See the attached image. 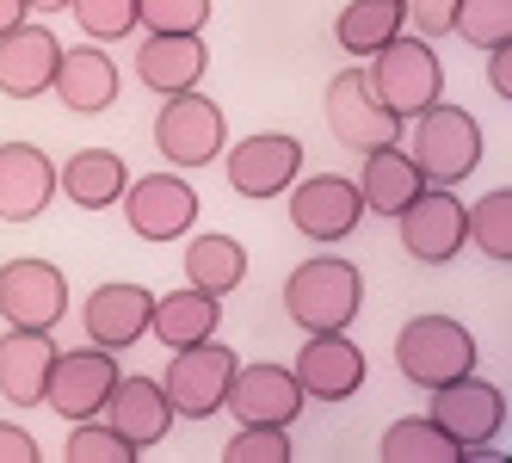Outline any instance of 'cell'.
Segmentation results:
<instances>
[{
    "label": "cell",
    "mask_w": 512,
    "mask_h": 463,
    "mask_svg": "<svg viewBox=\"0 0 512 463\" xmlns=\"http://www.w3.org/2000/svg\"><path fill=\"white\" fill-rule=\"evenodd\" d=\"M408 155L414 167L426 173L432 186H463L475 167H482V124H475V112H463V105H445V99H432L426 112L408 118Z\"/></svg>",
    "instance_id": "6da1fadb"
},
{
    "label": "cell",
    "mask_w": 512,
    "mask_h": 463,
    "mask_svg": "<svg viewBox=\"0 0 512 463\" xmlns=\"http://www.w3.org/2000/svg\"><path fill=\"white\" fill-rule=\"evenodd\" d=\"M371 68H364V81H371V93H377V105L389 118H401L408 124L414 112H426L432 99H445V68H438V50H432V38H395L377 50V56H364Z\"/></svg>",
    "instance_id": "7a4b0ae2"
},
{
    "label": "cell",
    "mask_w": 512,
    "mask_h": 463,
    "mask_svg": "<svg viewBox=\"0 0 512 463\" xmlns=\"http://www.w3.org/2000/svg\"><path fill=\"white\" fill-rule=\"evenodd\" d=\"M364 309V272L352 260H303L284 278V315L303 334H327V328H352V315Z\"/></svg>",
    "instance_id": "3957f363"
},
{
    "label": "cell",
    "mask_w": 512,
    "mask_h": 463,
    "mask_svg": "<svg viewBox=\"0 0 512 463\" xmlns=\"http://www.w3.org/2000/svg\"><path fill=\"white\" fill-rule=\"evenodd\" d=\"M235 352L223 340H192V346H173V359L161 371V396L173 408V420H210V414H223V396H229V383H235Z\"/></svg>",
    "instance_id": "277c9868"
},
{
    "label": "cell",
    "mask_w": 512,
    "mask_h": 463,
    "mask_svg": "<svg viewBox=\"0 0 512 463\" xmlns=\"http://www.w3.org/2000/svg\"><path fill=\"white\" fill-rule=\"evenodd\" d=\"M395 371L414 389H438L463 371H475V334L451 315H414L408 328L395 334Z\"/></svg>",
    "instance_id": "5b68a950"
},
{
    "label": "cell",
    "mask_w": 512,
    "mask_h": 463,
    "mask_svg": "<svg viewBox=\"0 0 512 463\" xmlns=\"http://www.w3.org/2000/svg\"><path fill=\"white\" fill-rule=\"evenodd\" d=\"M401 223V247H408V260L420 266H451L463 247H469V217H463V198L457 186H420L408 204L395 210Z\"/></svg>",
    "instance_id": "8992f818"
},
{
    "label": "cell",
    "mask_w": 512,
    "mask_h": 463,
    "mask_svg": "<svg viewBox=\"0 0 512 463\" xmlns=\"http://www.w3.org/2000/svg\"><path fill=\"white\" fill-rule=\"evenodd\" d=\"M155 149L186 173V167H210L216 155L229 149V118H223V105L204 99L198 87L192 93H173L161 105V118H155Z\"/></svg>",
    "instance_id": "52a82bcc"
},
{
    "label": "cell",
    "mask_w": 512,
    "mask_h": 463,
    "mask_svg": "<svg viewBox=\"0 0 512 463\" xmlns=\"http://www.w3.org/2000/svg\"><path fill=\"white\" fill-rule=\"evenodd\" d=\"M284 192H290V229L309 235V241H321V247L358 235V223H364L358 180H346V173H309V180L297 173Z\"/></svg>",
    "instance_id": "ba28073f"
},
{
    "label": "cell",
    "mask_w": 512,
    "mask_h": 463,
    "mask_svg": "<svg viewBox=\"0 0 512 463\" xmlns=\"http://www.w3.org/2000/svg\"><path fill=\"white\" fill-rule=\"evenodd\" d=\"M124 223L136 241H179L198 229V192L186 186V173H142L124 186Z\"/></svg>",
    "instance_id": "9c48e42d"
},
{
    "label": "cell",
    "mask_w": 512,
    "mask_h": 463,
    "mask_svg": "<svg viewBox=\"0 0 512 463\" xmlns=\"http://www.w3.org/2000/svg\"><path fill=\"white\" fill-rule=\"evenodd\" d=\"M290 371H297V383H303V402H352L358 389L371 383V359H364V346L346 328L309 334Z\"/></svg>",
    "instance_id": "30bf717a"
},
{
    "label": "cell",
    "mask_w": 512,
    "mask_h": 463,
    "mask_svg": "<svg viewBox=\"0 0 512 463\" xmlns=\"http://www.w3.org/2000/svg\"><path fill=\"white\" fill-rule=\"evenodd\" d=\"M68 272L56 260H7L0 266V322L7 328H62Z\"/></svg>",
    "instance_id": "8fae6325"
},
{
    "label": "cell",
    "mask_w": 512,
    "mask_h": 463,
    "mask_svg": "<svg viewBox=\"0 0 512 463\" xmlns=\"http://www.w3.org/2000/svg\"><path fill=\"white\" fill-rule=\"evenodd\" d=\"M426 396H432V420L457 439V451H482V445L500 439V426H506V396H500V383H482L475 371H463V377H451V383L426 389Z\"/></svg>",
    "instance_id": "7c38bea8"
},
{
    "label": "cell",
    "mask_w": 512,
    "mask_h": 463,
    "mask_svg": "<svg viewBox=\"0 0 512 463\" xmlns=\"http://www.w3.org/2000/svg\"><path fill=\"white\" fill-rule=\"evenodd\" d=\"M118 383V352L105 346H75V352H56L50 359V377H44V408H56L62 420H93L105 408Z\"/></svg>",
    "instance_id": "4fadbf2b"
},
{
    "label": "cell",
    "mask_w": 512,
    "mask_h": 463,
    "mask_svg": "<svg viewBox=\"0 0 512 463\" xmlns=\"http://www.w3.org/2000/svg\"><path fill=\"white\" fill-rule=\"evenodd\" d=\"M216 161H223L229 186H235L241 198L260 204V198H278V192L303 173V142L284 136V130H260V136H241L235 149H223Z\"/></svg>",
    "instance_id": "5bb4252c"
},
{
    "label": "cell",
    "mask_w": 512,
    "mask_h": 463,
    "mask_svg": "<svg viewBox=\"0 0 512 463\" xmlns=\"http://www.w3.org/2000/svg\"><path fill=\"white\" fill-rule=\"evenodd\" d=\"M321 112H327V130H334L340 149H383V142H401V118H389L371 81H364V68H346V75L327 81V99H321Z\"/></svg>",
    "instance_id": "9a60e30c"
},
{
    "label": "cell",
    "mask_w": 512,
    "mask_h": 463,
    "mask_svg": "<svg viewBox=\"0 0 512 463\" xmlns=\"http://www.w3.org/2000/svg\"><path fill=\"white\" fill-rule=\"evenodd\" d=\"M223 408L241 426H290V420L303 414V383H297V371H290V365H272V359L235 365V383H229Z\"/></svg>",
    "instance_id": "2e32d148"
},
{
    "label": "cell",
    "mask_w": 512,
    "mask_h": 463,
    "mask_svg": "<svg viewBox=\"0 0 512 463\" xmlns=\"http://www.w3.org/2000/svg\"><path fill=\"white\" fill-rule=\"evenodd\" d=\"M210 68V44L198 31H149V38H136V81L173 99V93H192Z\"/></svg>",
    "instance_id": "e0dca14e"
},
{
    "label": "cell",
    "mask_w": 512,
    "mask_h": 463,
    "mask_svg": "<svg viewBox=\"0 0 512 463\" xmlns=\"http://www.w3.org/2000/svg\"><path fill=\"white\" fill-rule=\"evenodd\" d=\"M56 198V161L38 142H0V223H38Z\"/></svg>",
    "instance_id": "ac0fdd59"
},
{
    "label": "cell",
    "mask_w": 512,
    "mask_h": 463,
    "mask_svg": "<svg viewBox=\"0 0 512 463\" xmlns=\"http://www.w3.org/2000/svg\"><path fill=\"white\" fill-rule=\"evenodd\" d=\"M149 309H155V291H149V284L112 278V284H99V291L81 303V328H87L93 346L124 352V346H136L142 334H149Z\"/></svg>",
    "instance_id": "d6986e66"
},
{
    "label": "cell",
    "mask_w": 512,
    "mask_h": 463,
    "mask_svg": "<svg viewBox=\"0 0 512 463\" xmlns=\"http://www.w3.org/2000/svg\"><path fill=\"white\" fill-rule=\"evenodd\" d=\"M99 420L112 426V433H124V439L136 445V457H149V451L173 433V408H167V396H161V383H155V377H124V371H118V383H112V396H105Z\"/></svg>",
    "instance_id": "ffe728a7"
},
{
    "label": "cell",
    "mask_w": 512,
    "mask_h": 463,
    "mask_svg": "<svg viewBox=\"0 0 512 463\" xmlns=\"http://www.w3.org/2000/svg\"><path fill=\"white\" fill-rule=\"evenodd\" d=\"M50 93L68 105V112H112L124 81H118V62L105 56V44H75V50H62L56 56V75H50Z\"/></svg>",
    "instance_id": "44dd1931"
},
{
    "label": "cell",
    "mask_w": 512,
    "mask_h": 463,
    "mask_svg": "<svg viewBox=\"0 0 512 463\" xmlns=\"http://www.w3.org/2000/svg\"><path fill=\"white\" fill-rule=\"evenodd\" d=\"M56 56H62L56 31L19 19L7 38H0V93H7V99H38V93H50Z\"/></svg>",
    "instance_id": "7402d4cb"
},
{
    "label": "cell",
    "mask_w": 512,
    "mask_h": 463,
    "mask_svg": "<svg viewBox=\"0 0 512 463\" xmlns=\"http://www.w3.org/2000/svg\"><path fill=\"white\" fill-rule=\"evenodd\" d=\"M50 359H56L50 328H13V334H0V396H7L13 408H38L44 402Z\"/></svg>",
    "instance_id": "603a6c76"
},
{
    "label": "cell",
    "mask_w": 512,
    "mask_h": 463,
    "mask_svg": "<svg viewBox=\"0 0 512 463\" xmlns=\"http://www.w3.org/2000/svg\"><path fill=\"white\" fill-rule=\"evenodd\" d=\"M124 186H130V167L118 149H81L56 167V192L81 210H112L124 198Z\"/></svg>",
    "instance_id": "cb8c5ba5"
},
{
    "label": "cell",
    "mask_w": 512,
    "mask_h": 463,
    "mask_svg": "<svg viewBox=\"0 0 512 463\" xmlns=\"http://www.w3.org/2000/svg\"><path fill=\"white\" fill-rule=\"evenodd\" d=\"M426 186V173L414 167V155L401 149V142H383V149H364V167H358V198L364 210H377V217H395L401 204Z\"/></svg>",
    "instance_id": "d4e9b609"
},
{
    "label": "cell",
    "mask_w": 512,
    "mask_h": 463,
    "mask_svg": "<svg viewBox=\"0 0 512 463\" xmlns=\"http://www.w3.org/2000/svg\"><path fill=\"white\" fill-rule=\"evenodd\" d=\"M216 328H223V297L198 291V284L155 297V309H149V334H155L167 352H173V346H192V340H210Z\"/></svg>",
    "instance_id": "484cf974"
},
{
    "label": "cell",
    "mask_w": 512,
    "mask_h": 463,
    "mask_svg": "<svg viewBox=\"0 0 512 463\" xmlns=\"http://www.w3.org/2000/svg\"><path fill=\"white\" fill-rule=\"evenodd\" d=\"M241 278H247V247L235 235H192L186 241V284H198L210 297H229Z\"/></svg>",
    "instance_id": "4316f807"
},
{
    "label": "cell",
    "mask_w": 512,
    "mask_h": 463,
    "mask_svg": "<svg viewBox=\"0 0 512 463\" xmlns=\"http://www.w3.org/2000/svg\"><path fill=\"white\" fill-rule=\"evenodd\" d=\"M401 25H408L401 0H352V7L334 19V44H340L346 56H377Z\"/></svg>",
    "instance_id": "83f0119b"
},
{
    "label": "cell",
    "mask_w": 512,
    "mask_h": 463,
    "mask_svg": "<svg viewBox=\"0 0 512 463\" xmlns=\"http://www.w3.org/2000/svg\"><path fill=\"white\" fill-rule=\"evenodd\" d=\"M383 463H457V439L438 426L432 414H408V420H395L389 433H383Z\"/></svg>",
    "instance_id": "f1b7e54d"
},
{
    "label": "cell",
    "mask_w": 512,
    "mask_h": 463,
    "mask_svg": "<svg viewBox=\"0 0 512 463\" xmlns=\"http://www.w3.org/2000/svg\"><path fill=\"white\" fill-rule=\"evenodd\" d=\"M463 217H469V241L482 247L494 266H506L512 260V192L506 186L482 192L475 204H463Z\"/></svg>",
    "instance_id": "f546056e"
},
{
    "label": "cell",
    "mask_w": 512,
    "mask_h": 463,
    "mask_svg": "<svg viewBox=\"0 0 512 463\" xmlns=\"http://www.w3.org/2000/svg\"><path fill=\"white\" fill-rule=\"evenodd\" d=\"M451 31H457L463 44H475V50L506 44L512 38V0H457Z\"/></svg>",
    "instance_id": "4dcf8cb0"
},
{
    "label": "cell",
    "mask_w": 512,
    "mask_h": 463,
    "mask_svg": "<svg viewBox=\"0 0 512 463\" xmlns=\"http://www.w3.org/2000/svg\"><path fill=\"white\" fill-rule=\"evenodd\" d=\"M75 433H68V445H62V457L68 463H136V445L124 439V433H112L99 414L93 420H68Z\"/></svg>",
    "instance_id": "1f68e13d"
},
{
    "label": "cell",
    "mask_w": 512,
    "mask_h": 463,
    "mask_svg": "<svg viewBox=\"0 0 512 463\" xmlns=\"http://www.w3.org/2000/svg\"><path fill=\"white\" fill-rule=\"evenodd\" d=\"M68 13H75L81 38L93 44H118L136 31V0H68Z\"/></svg>",
    "instance_id": "d6a6232c"
},
{
    "label": "cell",
    "mask_w": 512,
    "mask_h": 463,
    "mask_svg": "<svg viewBox=\"0 0 512 463\" xmlns=\"http://www.w3.org/2000/svg\"><path fill=\"white\" fill-rule=\"evenodd\" d=\"M290 426H241L223 445V463H290Z\"/></svg>",
    "instance_id": "836d02e7"
},
{
    "label": "cell",
    "mask_w": 512,
    "mask_h": 463,
    "mask_svg": "<svg viewBox=\"0 0 512 463\" xmlns=\"http://www.w3.org/2000/svg\"><path fill=\"white\" fill-rule=\"evenodd\" d=\"M210 0H136V31H204Z\"/></svg>",
    "instance_id": "e575fe53"
},
{
    "label": "cell",
    "mask_w": 512,
    "mask_h": 463,
    "mask_svg": "<svg viewBox=\"0 0 512 463\" xmlns=\"http://www.w3.org/2000/svg\"><path fill=\"white\" fill-rule=\"evenodd\" d=\"M401 13L420 38H451V19H457V0H401Z\"/></svg>",
    "instance_id": "d590c367"
},
{
    "label": "cell",
    "mask_w": 512,
    "mask_h": 463,
    "mask_svg": "<svg viewBox=\"0 0 512 463\" xmlns=\"http://www.w3.org/2000/svg\"><path fill=\"white\" fill-rule=\"evenodd\" d=\"M0 463H44V445L19 420H0Z\"/></svg>",
    "instance_id": "8d00e7d4"
},
{
    "label": "cell",
    "mask_w": 512,
    "mask_h": 463,
    "mask_svg": "<svg viewBox=\"0 0 512 463\" xmlns=\"http://www.w3.org/2000/svg\"><path fill=\"white\" fill-rule=\"evenodd\" d=\"M488 87H494L500 99H512V44H494V50H488Z\"/></svg>",
    "instance_id": "74e56055"
},
{
    "label": "cell",
    "mask_w": 512,
    "mask_h": 463,
    "mask_svg": "<svg viewBox=\"0 0 512 463\" xmlns=\"http://www.w3.org/2000/svg\"><path fill=\"white\" fill-rule=\"evenodd\" d=\"M25 13H31V7H25V0H0V38H7V31H13V25H19Z\"/></svg>",
    "instance_id": "f35d334b"
},
{
    "label": "cell",
    "mask_w": 512,
    "mask_h": 463,
    "mask_svg": "<svg viewBox=\"0 0 512 463\" xmlns=\"http://www.w3.org/2000/svg\"><path fill=\"white\" fill-rule=\"evenodd\" d=\"M25 7H31V13H62L68 0H25Z\"/></svg>",
    "instance_id": "ab89813d"
}]
</instances>
